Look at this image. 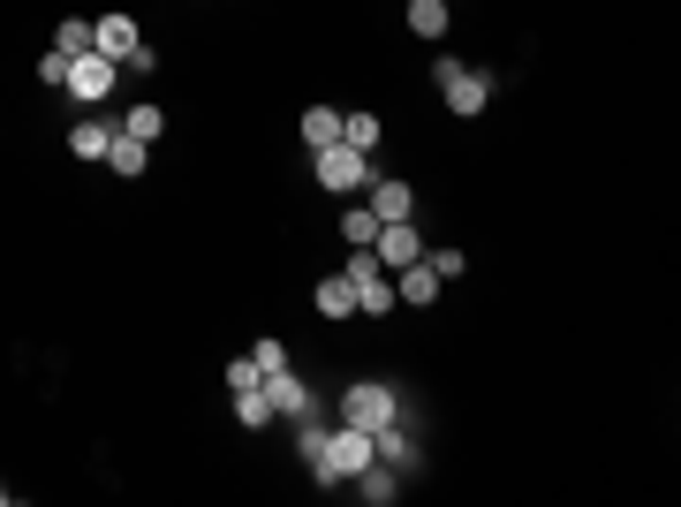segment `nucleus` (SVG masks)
<instances>
[{
	"mask_svg": "<svg viewBox=\"0 0 681 507\" xmlns=\"http://www.w3.org/2000/svg\"><path fill=\"white\" fill-rule=\"evenodd\" d=\"M402 417V394L386 379H356L348 394H340V424H364V432H379V424Z\"/></svg>",
	"mask_w": 681,
	"mask_h": 507,
	"instance_id": "1",
	"label": "nucleus"
},
{
	"mask_svg": "<svg viewBox=\"0 0 681 507\" xmlns=\"http://www.w3.org/2000/svg\"><path fill=\"white\" fill-rule=\"evenodd\" d=\"M311 168H318V182H326V190H340V197H348V190H372V182H379V174H372V152H348V144H326V152H311Z\"/></svg>",
	"mask_w": 681,
	"mask_h": 507,
	"instance_id": "2",
	"label": "nucleus"
},
{
	"mask_svg": "<svg viewBox=\"0 0 681 507\" xmlns=\"http://www.w3.org/2000/svg\"><path fill=\"white\" fill-rule=\"evenodd\" d=\"M340 273H348V288H356V311H364V318L394 311V273H386V265H379L372 251H356L348 265H340Z\"/></svg>",
	"mask_w": 681,
	"mask_h": 507,
	"instance_id": "3",
	"label": "nucleus"
},
{
	"mask_svg": "<svg viewBox=\"0 0 681 507\" xmlns=\"http://www.w3.org/2000/svg\"><path fill=\"white\" fill-rule=\"evenodd\" d=\"M122 84V61H106V53H99V45H91V53H77V61H69V99H84V107H99V99H106V91Z\"/></svg>",
	"mask_w": 681,
	"mask_h": 507,
	"instance_id": "4",
	"label": "nucleus"
},
{
	"mask_svg": "<svg viewBox=\"0 0 681 507\" xmlns=\"http://www.w3.org/2000/svg\"><path fill=\"white\" fill-rule=\"evenodd\" d=\"M372 257H379L386 273L417 265V257H425V235H417V220H386V227H379V243H372Z\"/></svg>",
	"mask_w": 681,
	"mask_h": 507,
	"instance_id": "5",
	"label": "nucleus"
},
{
	"mask_svg": "<svg viewBox=\"0 0 681 507\" xmlns=\"http://www.w3.org/2000/svg\"><path fill=\"white\" fill-rule=\"evenodd\" d=\"M326 455H334L340 485H348L356 469H372V463H379V447H372V432H364V424H334V447H326Z\"/></svg>",
	"mask_w": 681,
	"mask_h": 507,
	"instance_id": "6",
	"label": "nucleus"
},
{
	"mask_svg": "<svg viewBox=\"0 0 681 507\" xmlns=\"http://www.w3.org/2000/svg\"><path fill=\"white\" fill-rule=\"evenodd\" d=\"M326 447H334V424L296 417V455L311 463V477H318V485H340V469H334V455H326Z\"/></svg>",
	"mask_w": 681,
	"mask_h": 507,
	"instance_id": "7",
	"label": "nucleus"
},
{
	"mask_svg": "<svg viewBox=\"0 0 681 507\" xmlns=\"http://www.w3.org/2000/svg\"><path fill=\"white\" fill-rule=\"evenodd\" d=\"M439 91H447L455 114H485V107H492V77H485V69H455Z\"/></svg>",
	"mask_w": 681,
	"mask_h": 507,
	"instance_id": "8",
	"label": "nucleus"
},
{
	"mask_svg": "<svg viewBox=\"0 0 681 507\" xmlns=\"http://www.w3.org/2000/svg\"><path fill=\"white\" fill-rule=\"evenodd\" d=\"M265 402H273V417H311V386L296 379V372H265Z\"/></svg>",
	"mask_w": 681,
	"mask_h": 507,
	"instance_id": "9",
	"label": "nucleus"
},
{
	"mask_svg": "<svg viewBox=\"0 0 681 507\" xmlns=\"http://www.w3.org/2000/svg\"><path fill=\"white\" fill-rule=\"evenodd\" d=\"M91 45H99L106 61H129L144 39H136V23H129V16H99V23H91Z\"/></svg>",
	"mask_w": 681,
	"mask_h": 507,
	"instance_id": "10",
	"label": "nucleus"
},
{
	"mask_svg": "<svg viewBox=\"0 0 681 507\" xmlns=\"http://www.w3.org/2000/svg\"><path fill=\"white\" fill-rule=\"evenodd\" d=\"M364 197H372V212H379V227H386V220H409V212H417V190H409V182H394V174H379Z\"/></svg>",
	"mask_w": 681,
	"mask_h": 507,
	"instance_id": "11",
	"label": "nucleus"
},
{
	"mask_svg": "<svg viewBox=\"0 0 681 507\" xmlns=\"http://www.w3.org/2000/svg\"><path fill=\"white\" fill-rule=\"evenodd\" d=\"M372 447H379V463H386V469H402V477L417 469V439L402 432V417H394V424H379V432H372Z\"/></svg>",
	"mask_w": 681,
	"mask_h": 507,
	"instance_id": "12",
	"label": "nucleus"
},
{
	"mask_svg": "<svg viewBox=\"0 0 681 507\" xmlns=\"http://www.w3.org/2000/svg\"><path fill=\"white\" fill-rule=\"evenodd\" d=\"M431 296H439V273H431L425 257H417V265H402V273H394V303H417V311H425Z\"/></svg>",
	"mask_w": 681,
	"mask_h": 507,
	"instance_id": "13",
	"label": "nucleus"
},
{
	"mask_svg": "<svg viewBox=\"0 0 681 507\" xmlns=\"http://www.w3.org/2000/svg\"><path fill=\"white\" fill-rule=\"evenodd\" d=\"M348 485H356V493H364V500H372V507H394V500H402V469H386V463L356 469Z\"/></svg>",
	"mask_w": 681,
	"mask_h": 507,
	"instance_id": "14",
	"label": "nucleus"
},
{
	"mask_svg": "<svg viewBox=\"0 0 681 507\" xmlns=\"http://www.w3.org/2000/svg\"><path fill=\"white\" fill-rule=\"evenodd\" d=\"M318 311H326V318H356V288H348V273H326V281H318Z\"/></svg>",
	"mask_w": 681,
	"mask_h": 507,
	"instance_id": "15",
	"label": "nucleus"
},
{
	"mask_svg": "<svg viewBox=\"0 0 681 507\" xmlns=\"http://www.w3.org/2000/svg\"><path fill=\"white\" fill-rule=\"evenodd\" d=\"M303 144H311V152L340 144V114H334V107H303Z\"/></svg>",
	"mask_w": 681,
	"mask_h": 507,
	"instance_id": "16",
	"label": "nucleus"
},
{
	"mask_svg": "<svg viewBox=\"0 0 681 507\" xmlns=\"http://www.w3.org/2000/svg\"><path fill=\"white\" fill-rule=\"evenodd\" d=\"M106 168H114V174H144V168H152V144H136V136H122V129H114V144H106Z\"/></svg>",
	"mask_w": 681,
	"mask_h": 507,
	"instance_id": "17",
	"label": "nucleus"
},
{
	"mask_svg": "<svg viewBox=\"0 0 681 507\" xmlns=\"http://www.w3.org/2000/svg\"><path fill=\"white\" fill-rule=\"evenodd\" d=\"M160 129H167V114H160L152 99H136V107H129V114H122V136H136V144H152Z\"/></svg>",
	"mask_w": 681,
	"mask_h": 507,
	"instance_id": "18",
	"label": "nucleus"
},
{
	"mask_svg": "<svg viewBox=\"0 0 681 507\" xmlns=\"http://www.w3.org/2000/svg\"><path fill=\"white\" fill-rule=\"evenodd\" d=\"M106 144H114V129H106V122H77V129H69V152H77V160H106Z\"/></svg>",
	"mask_w": 681,
	"mask_h": 507,
	"instance_id": "19",
	"label": "nucleus"
},
{
	"mask_svg": "<svg viewBox=\"0 0 681 507\" xmlns=\"http://www.w3.org/2000/svg\"><path fill=\"white\" fill-rule=\"evenodd\" d=\"M340 235H348L356 251H372V243H379V212H372V205H348V212H340Z\"/></svg>",
	"mask_w": 681,
	"mask_h": 507,
	"instance_id": "20",
	"label": "nucleus"
},
{
	"mask_svg": "<svg viewBox=\"0 0 681 507\" xmlns=\"http://www.w3.org/2000/svg\"><path fill=\"white\" fill-rule=\"evenodd\" d=\"M409 31L417 39H447V0H409Z\"/></svg>",
	"mask_w": 681,
	"mask_h": 507,
	"instance_id": "21",
	"label": "nucleus"
},
{
	"mask_svg": "<svg viewBox=\"0 0 681 507\" xmlns=\"http://www.w3.org/2000/svg\"><path fill=\"white\" fill-rule=\"evenodd\" d=\"M235 417H243V432H265V424H273V402H265V379H257L251 394H235Z\"/></svg>",
	"mask_w": 681,
	"mask_h": 507,
	"instance_id": "22",
	"label": "nucleus"
},
{
	"mask_svg": "<svg viewBox=\"0 0 681 507\" xmlns=\"http://www.w3.org/2000/svg\"><path fill=\"white\" fill-rule=\"evenodd\" d=\"M340 144H348V152H372V144H379V114H340Z\"/></svg>",
	"mask_w": 681,
	"mask_h": 507,
	"instance_id": "23",
	"label": "nucleus"
},
{
	"mask_svg": "<svg viewBox=\"0 0 681 507\" xmlns=\"http://www.w3.org/2000/svg\"><path fill=\"white\" fill-rule=\"evenodd\" d=\"M53 53H69V61H77V53H91V23H84V16H69V23L53 31Z\"/></svg>",
	"mask_w": 681,
	"mask_h": 507,
	"instance_id": "24",
	"label": "nucleus"
},
{
	"mask_svg": "<svg viewBox=\"0 0 681 507\" xmlns=\"http://www.w3.org/2000/svg\"><path fill=\"white\" fill-rule=\"evenodd\" d=\"M425 265L439 273V281H463V273H469V257H463V251H447V243H439V251H425Z\"/></svg>",
	"mask_w": 681,
	"mask_h": 507,
	"instance_id": "25",
	"label": "nucleus"
},
{
	"mask_svg": "<svg viewBox=\"0 0 681 507\" xmlns=\"http://www.w3.org/2000/svg\"><path fill=\"white\" fill-rule=\"evenodd\" d=\"M257 379H265V372H257V356H235V364H227V394H251Z\"/></svg>",
	"mask_w": 681,
	"mask_h": 507,
	"instance_id": "26",
	"label": "nucleus"
},
{
	"mask_svg": "<svg viewBox=\"0 0 681 507\" xmlns=\"http://www.w3.org/2000/svg\"><path fill=\"white\" fill-rule=\"evenodd\" d=\"M251 356H257V372H288V348H281V341H273V334L257 341Z\"/></svg>",
	"mask_w": 681,
	"mask_h": 507,
	"instance_id": "27",
	"label": "nucleus"
},
{
	"mask_svg": "<svg viewBox=\"0 0 681 507\" xmlns=\"http://www.w3.org/2000/svg\"><path fill=\"white\" fill-rule=\"evenodd\" d=\"M39 84H69V53H45V61H39Z\"/></svg>",
	"mask_w": 681,
	"mask_h": 507,
	"instance_id": "28",
	"label": "nucleus"
},
{
	"mask_svg": "<svg viewBox=\"0 0 681 507\" xmlns=\"http://www.w3.org/2000/svg\"><path fill=\"white\" fill-rule=\"evenodd\" d=\"M0 507H8V485H0Z\"/></svg>",
	"mask_w": 681,
	"mask_h": 507,
	"instance_id": "29",
	"label": "nucleus"
}]
</instances>
